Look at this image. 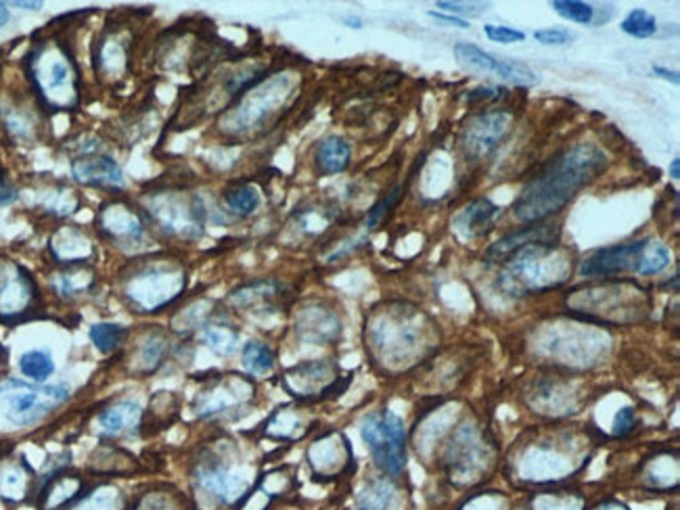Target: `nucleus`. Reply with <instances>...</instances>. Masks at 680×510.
Listing matches in <instances>:
<instances>
[{
    "label": "nucleus",
    "instance_id": "f257e3e1",
    "mask_svg": "<svg viewBox=\"0 0 680 510\" xmlns=\"http://www.w3.org/2000/svg\"><path fill=\"white\" fill-rule=\"evenodd\" d=\"M605 168V155L595 145H576L551 159L538 171L513 205L515 218L538 222L547 218L584 189Z\"/></svg>",
    "mask_w": 680,
    "mask_h": 510
},
{
    "label": "nucleus",
    "instance_id": "f03ea898",
    "mask_svg": "<svg viewBox=\"0 0 680 510\" xmlns=\"http://www.w3.org/2000/svg\"><path fill=\"white\" fill-rule=\"evenodd\" d=\"M27 78L40 105L72 111L80 100V72L74 55L59 40H43L27 55Z\"/></svg>",
    "mask_w": 680,
    "mask_h": 510
},
{
    "label": "nucleus",
    "instance_id": "7ed1b4c3",
    "mask_svg": "<svg viewBox=\"0 0 680 510\" xmlns=\"http://www.w3.org/2000/svg\"><path fill=\"white\" fill-rule=\"evenodd\" d=\"M72 391L65 383L45 386L24 379H2L0 381V406L4 418L17 427H29L55 413L70 400Z\"/></svg>",
    "mask_w": 680,
    "mask_h": 510
},
{
    "label": "nucleus",
    "instance_id": "20e7f679",
    "mask_svg": "<svg viewBox=\"0 0 680 510\" xmlns=\"http://www.w3.org/2000/svg\"><path fill=\"white\" fill-rule=\"evenodd\" d=\"M360 438L383 475L394 479L403 473L406 466V429L398 414L392 411L367 414L360 423Z\"/></svg>",
    "mask_w": 680,
    "mask_h": 510
},
{
    "label": "nucleus",
    "instance_id": "39448f33",
    "mask_svg": "<svg viewBox=\"0 0 680 510\" xmlns=\"http://www.w3.org/2000/svg\"><path fill=\"white\" fill-rule=\"evenodd\" d=\"M43 297L26 268L0 258V322H22L40 312Z\"/></svg>",
    "mask_w": 680,
    "mask_h": 510
},
{
    "label": "nucleus",
    "instance_id": "423d86ee",
    "mask_svg": "<svg viewBox=\"0 0 680 510\" xmlns=\"http://www.w3.org/2000/svg\"><path fill=\"white\" fill-rule=\"evenodd\" d=\"M184 287V276L177 270L147 266L132 274L124 285L128 304L139 312H157L177 299Z\"/></svg>",
    "mask_w": 680,
    "mask_h": 510
},
{
    "label": "nucleus",
    "instance_id": "0eeeda50",
    "mask_svg": "<svg viewBox=\"0 0 680 510\" xmlns=\"http://www.w3.org/2000/svg\"><path fill=\"white\" fill-rule=\"evenodd\" d=\"M193 484L203 496L223 507L239 505L250 489V482L243 473L220 461L200 462L193 473Z\"/></svg>",
    "mask_w": 680,
    "mask_h": 510
},
{
    "label": "nucleus",
    "instance_id": "6e6552de",
    "mask_svg": "<svg viewBox=\"0 0 680 510\" xmlns=\"http://www.w3.org/2000/svg\"><path fill=\"white\" fill-rule=\"evenodd\" d=\"M454 55L461 66L476 70V72L497 73L503 80L515 82V84H536L538 73L529 70L526 63L511 61V59H499L492 52H486L472 43H458L454 47Z\"/></svg>",
    "mask_w": 680,
    "mask_h": 510
},
{
    "label": "nucleus",
    "instance_id": "1a4fd4ad",
    "mask_svg": "<svg viewBox=\"0 0 680 510\" xmlns=\"http://www.w3.org/2000/svg\"><path fill=\"white\" fill-rule=\"evenodd\" d=\"M337 366L329 360H312L294 366L285 372L283 386L296 398H327L331 389L337 388Z\"/></svg>",
    "mask_w": 680,
    "mask_h": 510
},
{
    "label": "nucleus",
    "instance_id": "9d476101",
    "mask_svg": "<svg viewBox=\"0 0 680 510\" xmlns=\"http://www.w3.org/2000/svg\"><path fill=\"white\" fill-rule=\"evenodd\" d=\"M649 241H634V244L613 245L597 249L590 258H586L580 266V274L595 278V276H613L622 272H636L641 253L645 251Z\"/></svg>",
    "mask_w": 680,
    "mask_h": 510
},
{
    "label": "nucleus",
    "instance_id": "9b49d317",
    "mask_svg": "<svg viewBox=\"0 0 680 510\" xmlns=\"http://www.w3.org/2000/svg\"><path fill=\"white\" fill-rule=\"evenodd\" d=\"M86 479L68 466L36 487L34 505L38 510H68L86 491Z\"/></svg>",
    "mask_w": 680,
    "mask_h": 510
},
{
    "label": "nucleus",
    "instance_id": "f8f14e48",
    "mask_svg": "<svg viewBox=\"0 0 680 510\" xmlns=\"http://www.w3.org/2000/svg\"><path fill=\"white\" fill-rule=\"evenodd\" d=\"M36 473L22 456L0 459V500L7 505H22L34 500Z\"/></svg>",
    "mask_w": 680,
    "mask_h": 510
},
{
    "label": "nucleus",
    "instance_id": "ddd939ff",
    "mask_svg": "<svg viewBox=\"0 0 680 510\" xmlns=\"http://www.w3.org/2000/svg\"><path fill=\"white\" fill-rule=\"evenodd\" d=\"M143 420H145L143 408L132 400H116L109 406H105L97 416L99 434L107 439L136 436L143 427Z\"/></svg>",
    "mask_w": 680,
    "mask_h": 510
},
{
    "label": "nucleus",
    "instance_id": "4468645a",
    "mask_svg": "<svg viewBox=\"0 0 680 510\" xmlns=\"http://www.w3.org/2000/svg\"><path fill=\"white\" fill-rule=\"evenodd\" d=\"M72 176L80 185L86 187H105V189L127 187L124 171L107 155H80L72 164Z\"/></svg>",
    "mask_w": 680,
    "mask_h": 510
},
{
    "label": "nucleus",
    "instance_id": "2eb2a0df",
    "mask_svg": "<svg viewBox=\"0 0 680 510\" xmlns=\"http://www.w3.org/2000/svg\"><path fill=\"white\" fill-rule=\"evenodd\" d=\"M501 216V207L494 205L490 199H478L474 203H469L456 220H454V226L456 230L465 237V239H476L486 235L497 218Z\"/></svg>",
    "mask_w": 680,
    "mask_h": 510
},
{
    "label": "nucleus",
    "instance_id": "dca6fc26",
    "mask_svg": "<svg viewBox=\"0 0 680 510\" xmlns=\"http://www.w3.org/2000/svg\"><path fill=\"white\" fill-rule=\"evenodd\" d=\"M506 114H484L467 128V146L474 155H486L499 145L506 130Z\"/></svg>",
    "mask_w": 680,
    "mask_h": 510
},
{
    "label": "nucleus",
    "instance_id": "f3484780",
    "mask_svg": "<svg viewBox=\"0 0 680 510\" xmlns=\"http://www.w3.org/2000/svg\"><path fill=\"white\" fill-rule=\"evenodd\" d=\"M325 446V439L323 441H317V446L310 450V464H312V471L317 477L321 479H337L342 473H346L348 469V462H350V448H348V441H342V443H333L329 441Z\"/></svg>",
    "mask_w": 680,
    "mask_h": 510
},
{
    "label": "nucleus",
    "instance_id": "a211bd4d",
    "mask_svg": "<svg viewBox=\"0 0 680 510\" xmlns=\"http://www.w3.org/2000/svg\"><path fill=\"white\" fill-rule=\"evenodd\" d=\"M559 230H554L553 226H524L522 230L513 233V235H506L504 239H501L499 244L492 245L486 253V258L490 262H503L506 256H511L513 251H517L520 247H526L529 244H553L554 237H557Z\"/></svg>",
    "mask_w": 680,
    "mask_h": 510
},
{
    "label": "nucleus",
    "instance_id": "6ab92c4d",
    "mask_svg": "<svg viewBox=\"0 0 680 510\" xmlns=\"http://www.w3.org/2000/svg\"><path fill=\"white\" fill-rule=\"evenodd\" d=\"M127 510H198L195 505L182 496L178 489L157 486L139 494L134 500H128Z\"/></svg>",
    "mask_w": 680,
    "mask_h": 510
},
{
    "label": "nucleus",
    "instance_id": "aec40b11",
    "mask_svg": "<svg viewBox=\"0 0 680 510\" xmlns=\"http://www.w3.org/2000/svg\"><path fill=\"white\" fill-rule=\"evenodd\" d=\"M235 379L232 386H228L225 379H218L214 386L203 389L198 395V400L193 402V413L200 418H210L214 414L227 413L230 406H235L239 402V395L235 393Z\"/></svg>",
    "mask_w": 680,
    "mask_h": 510
},
{
    "label": "nucleus",
    "instance_id": "412c9836",
    "mask_svg": "<svg viewBox=\"0 0 680 510\" xmlns=\"http://www.w3.org/2000/svg\"><path fill=\"white\" fill-rule=\"evenodd\" d=\"M51 287L52 293L59 299L74 301L77 297L93 292L95 276H93V272H88L84 266H68L65 270L52 274Z\"/></svg>",
    "mask_w": 680,
    "mask_h": 510
},
{
    "label": "nucleus",
    "instance_id": "4be33fe9",
    "mask_svg": "<svg viewBox=\"0 0 680 510\" xmlns=\"http://www.w3.org/2000/svg\"><path fill=\"white\" fill-rule=\"evenodd\" d=\"M128 498L120 487L111 484L86 487V491L77 498L68 510H127Z\"/></svg>",
    "mask_w": 680,
    "mask_h": 510
},
{
    "label": "nucleus",
    "instance_id": "5701e85b",
    "mask_svg": "<svg viewBox=\"0 0 680 510\" xmlns=\"http://www.w3.org/2000/svg\"><path fill=\"white\" fill-rule=\"evenodd\" d=\"M52 256L59 264L82 266L91 256V245L76 230H59L51 244Z\"/></svg>",
    "mask_w": 680,
    "mask_h": 510
},
{
    "label": "nucleus",
    "instance_id": "b1692460",
    "mask_svg": "<svg viewBox=\"0 0 680 510\" xmlns=\"http://www.w3.org/2000/svg\"><path fill=\"white\" fill-rule=\"evenodd\" d=\"M353 146L339 137H329L317 149V168L325 176L342 174L350 166Z\"/></svg>",
    "mask_w": 680,
    "mask_h": 510
},
{
    "label": "nucleus",
    "instance_id": "393cba45",
    "mask_svg": "<svg viewBox=\"0 0 680 510\" xmlns=\"http://www.w3.org/2000/svg\"><path fill=\"white\" fill-rule=\"evenodd\" d=\"M522 510H586V500L576 489H549L534 494Z\"/></svg>",
    "mask_w": 680,
    "mask_h": 510
},
{
    "label": "nucleus",
    "instance_id": "a878e982",
    "mask_svg": "<svg viewBox=\"0 0 680 510\" xmlns=\"http://www.w3.org/2000/svg\"><path fill=\"white\" fill-rule=\"evenodd\" d=\"M392 477H379L369 482L356 496L358 510H394L396 505V487L390 482Z\"/></svg>",
    "mask_w": 680,
    "mask_h": 510
},
{
    "label": "nucleus",
    "instance_id": "bb28decb",
    "mask_svg": "<svg viewBox=\"0 0 680 510\" xmlns=\"http://www.w3.org/2000/svg\"><path fill=\"white\" fill-rule=\"evenodd\" d=\"M55 368V358L49 349H29L20 358V372L32 383H47Z\"/></svg>",
    "mask_w": 680,
    "mask_h": 510
},
{
    "label": "nucleus",
    "instance_id": "cd10ccee",
    "mask_svg": "<svg viewBox=\"0 0 680 510\" xmlns=\"http://www.w3.org/2000/svg\"><path fill=\"white\" fill-rule=\"evenodd\" d=\"M202 341L218 356H230L239 345V333L220 322L205 324L202 329Z\"/></svg>",
    "mask_w": 680,
    "mask_h": 510
},
{
    "label": "nucleus",
    "instance_id": "c85d7f7f",
    "mask_svg": "<svg viewBox=\"0 0 680 510\" xmlns=\"http://www.w3.org/2000/svg\"><path fill=\"white\" fill-rule=\"evenodd\" d=\"M275 360H277L275 352L266 343H260V341L246 343L243 354H241V365L255 377L269 375L275 368Z\"/></svg>",
    "mask_w": 680,
    "mask_h": 510
},
{
    "label": "nucleus",
    "instance_id": "c756f323",
    "mask_svg": "<svg viewBox=\"0 0 680 510\" xmlns=\"http://www.w3.org/2000/svg\"><path fill=\"white\" fill-rule=\"evenodd\" d=\"M88 337H91V343L107 356L122 347V343L128 337V329L116 322H97L91 327Z\"/></svg>",
    "mask_w": 680,
    "mask_h": 510
},
{
    "label": "nucleus",
    "instance_id": "7c9ffc66",
    "mask_svg": "<svg viewBox=\"0 0 680 510\" xmlns=\"http://www.w3.org/2000/svg\"><path fill=\"white\" fill-rule=\"evenodd\" d=\"M281 292V285L275 281H255L248 287H241L230 295V301L241 306V308H250L258 304H271Z\"/></svg>",
    "mask_w": 680,
    "mask_h": 510
},
{
    "label": "nucleus",
    "instance_id": "2f4dec72",
    "mask_svg": "<svg viewBox=\"0 0 680 510\" xmlns=\"http://www.w3.org/2000/svg\"><path fill=\"white\" fill-rule=\"evenodd\" d=\"M166 352H168V343L162 335L147 337V341L136 349V360H134L136 370L141 375H152L164 363Z\"/></svg>",
    "mask_w": 680,
    "mask_h": 510
},
{
    "label": "nucleus",
    "instance_id": "473e14b6",
    "mask_svg": "<svg viewBox=\"0 0 680 510\" xmlns=\"http://www.w3.org/2000/svg\"><path fill=\"white\" fill-rule=\"evenodd\" d=\"M300 333L312 343H325V341L335 340L339 333V322L333 315L325 312L323 320H317L314 312H306L300 320Z\"/></svg>",
    "mask_w": 680,
    "mask_h": 510
},
{
    "label": "nucleus",
    "instance_id": "72a5a7b5",
    "mask_svg": "<svg viewBox=\"0 0 680 510\" xmlns=\"http://www.w3.org/2000/svg\"><path fill=\"white\" fill-rule=\"evenodd\" d=\"M670 249L659 244H647L645 251L641 253V260H639V266H636V274H643V276H649V274H657L661 270L670 266Z\"/></svg>",
    "mask_w": 680,
    "mask_h": 510
},
{
    "label": "nucleus",
    "instance_id": "f704fd0d",
    "mask_svg": "<svg viewBox=\"0 0 680 510\" xmlns=\"http://www.w3.org/2000/svg\"><path fill=\"white\" fill-rule=\"evenodd\" d=\"M557 15H561L568 22H576L580 25H590L595 22V9L588 2H580V0H553L551 2Z\"/></svg>",
    "mask_w": 680,
    "mask_h": 510
},
{
    "label": "nucleus",
    "instance_id": "c9c22d12",
    "mask_svg": "<svg viewBox=\"0 0 680 510\" xmlns=\"http://www.w3.org/2000/svg\"><path fill=\"white\" fill-rule=\"evenodd\" d=\"M620 29L632 38H652L657 32V22L649 11L634 9L624 17V22L620 24Z\"/></svg>",
    "mask_w": 680,
    "mask_h": 510
},
{
    "label": "nucleus",
    "instance_id": "e433bc0d",
    "mask_svg": "<svg viewBox=\"0 0 680 510\" xmlns=\"http://www.w3.org/2000/svg\"><path fill=\"white\" fill-rule=\"evenodd\" d=\"M228 210L239 216H252L260 205V194L253 187H235L225 193Z\"/></svg>",
    "mask_w": 680,
    "mask_h": 510
},
{
    "label": "nucleus",
    "instance_id": "4c0bfd02",
    "mask_svg": "<svg viewBox=\"0 0 680 510\" xmlns=\"http://www.w3.org/2000/svg\"><path fill=\"white\" fill-rule=\"evenodd\" d=\"M456 510H511V500L503 491H478Z\"/></svg>",
    "mask_w": 680,
    "mask_h": 510
},
{
    "label": "nucleus",
    "instance_id": "58836bf2",
    "mask_svg": "<svg viewBox=\"0 0 680 510\" xmlns=\"http://www.w3.org/2000/svg\"><path fill=\"white\" fill-rule=\"evenodd\" d=\"M484 34L492 40V43H503V45H513V43H524L526 34L506 25H484Z\"/></svg>",
    "mask_w": 680,
    "mask_h": 510
},
{
    "label": "nucleus",
    "instance_id": "ea45409f",
    "mask_svg": "<svg viewBox=\"0 0 680 510\" xmlns=\"http://www.w3.org/2000/svg\"><path fill=\"white\" fill-rule=\"evenodd\" d=\"M436 7H438V9H444V11H449V13L474 15V17H478V15H481V13L488 9L486 2H446V0L436 2Z\"/></svg>",
    "mask_w": 680,
    "mask_h": 510
},
{
    "label": "nucleus",
    "instance_id": "a19ab883",
    "mask_svg": "<svg viewBox=\"0 0 680 510\" xmlns=\"http://www.w3.org/2000/svg\"><path fill=\"white\" fill-rule=\"evenodd\" d=\"M534 38L545 47H561L572 43V34L568 29H536Z\"/></svg>",
    "mask_w": 680,
    "mask_h": 510
},
{
    "label": "nucleus",
    "instance_id": "79ce46f5",
    "mask_svg": "<svg viewBox=\"0 0 680 510\" xmlns=\"http://www.w3.org/2000/svg\"><path fill=\"white\" fill-rule=\"evenodd\" d=\"M634 423H636V418H634V411H632V408L618 411L616 418H613V436H616V438H627L630 431L634 429Z\"/></svg>",
    "mask_w": 680,
    "mask_h": 510
},
{
    "label": "nucleus",
    "instance_id": "37998d69",
    "mask_svg": "<svg viewBox=\"0 0 680 510\" xmlns=\"http://www.w3.org/2000/svg\"><path fill=\"white\" fill-rule=\"evenodd\" d=\"M398 197H401V189H396V191H392V193L387 194L385 199H381L378 205L371 210L369 218H367V228H373L379 220L383 218V214L398 201Z\"/></svg>",
    "mask_w": 680,
    "mask_h": 510
},
{
    "label": "nucleus",
    "instance_id": "c03bdc74",
    "mask_svg": "<svg viewBox=\"0 0 680 510\" xmlns=\"http://www.w3.org/2000/svg\"><path fill=\"white\" fill-rule=\"evenodd\" d=\"M431 20H436V22H440V24L444 25H453V27H461V29H467V27H472V25L467 24L465 20H458V17H451V15H444V13H436V11H429L428 13Z\"/></svg>",
    "mask_w": 680,
    "mask_h": 510
},
{
    "label": "nucleus",
    "instance_id": "a18cd8bd",
    "mask_svg": "<svg viewBox=\"0 0 680 510\" xmlns=\"http://www.w3.org/2000/svg\"><path fill=\"white\" fill-rule=\"evenodd\" d=\"M15 199H17V191L0 176V207L11 205Z\"/></svg>",
    "mask_w": 680,
    "mask_h": 510
},
{
    "label": "nucleus",
    "instance_id": "49530a36",
    "mask_svg": "<svg viewBox=\"0 0 680 510\" xmlns=\"http://www.w3.org/2000/svg\"><path fill=\"white\" fill-rule=\"evenodd\" d=\"M586 510H630L627 505H622L620 500H613V498H609V500H601L599 505H595L593 509Z\"/></svg>",
    "mask_w": 680,
    "mask_h": 510
},
{
    "label": "nucleus",
    "instance_id": "de8ad7c7",
    "mask_svg": "<svg viewBox=\"0 0 680 510\" xmlns=\"http://www.w3.org/2000/svg\"><path fill=\"white\" fill-rule=\"evenodd\" d=\"M654 73H657L659 78H664V80H668V82H672V84H679L680 75L677 72H670V70H666V68H659V66H654Z\"/></svg>",
    "mask_w": 680,
    "mask_h": 510
},
{
    "label": "nucleus",
    "instance_id": "09e8293b",
    "mask_svg": "<svg viewBox=\"0 0 680 510\" xmlns=\"http://www.w3.org/2000/svg\"><path fill=\"white\" fill-rule=\"evenodd\" d=\"M9 20H11V11L7 9L4 2H0V29L9 24Z\"/></svg>",
    "mask_w": 680,
    "mask_h": 510
},
{
    "label": "nucleus",
    "instance_id": "8fccbe9b",
    "mask_svg": "<svg viewBox=\"0 0 680 510\" xmlns=\"http://www.w3.org/2000/svg\"><path fill=\"white\" fill-rule=\"evenodd\" d=\"M13 7H20V9H26V11H38L43 7V2H13Z\"/></svg>",
    "mask_w": 680,
    "mask_h": 510
},
{
    "label": "nucleus",
    "instance_id": "3c124183",
    "mask_svg": "<svg viewBox=\"0 0 680 510\" xmlns=\"http://www.w3.org/2000/svg\"><path fill=\"white\" fill-rule=\"evenodd\" d=\"M668 170H670V178H672V180H679V178H680V159H679V157H677V159H672V164H670V168H668Z\"/></svg>",
    "mask_w": 680,
    "mask_h": 510
},
{
    "label": "nucleus",
    "instance_id": "603ef678",
    "mask_svg": "<svg viewBox=\"0 0 680 510\" xmlns=\"http://www.w3.org/2000/svg\"><path fill=\"white\" fill-rule=\"evenodd\" d=\"M344 24L348 25V27H354V29H360V27H362V20H358V17H344Z\"/></svg>",
    "mask_w": 680,
    "mask_h": 510
},
{
    "label": "nucleus",
    "instance_id": "864d4df0",
    "mask_svg": "<svg viewBox=\"0 0 680 510\" xmlns=\"http://www.w3.org/2000/svg\"><path fill=\"white\" fill-rule=\"evenodd\" d=\"M4 368H7V349L0 345V375L4 372ZM2 381V379H0Z\"/></svg>",
    "mask_w": 680,
    "mask_h": 510
}]
</instances>
